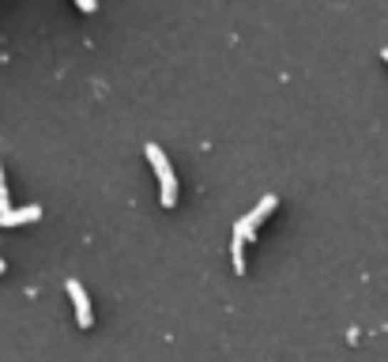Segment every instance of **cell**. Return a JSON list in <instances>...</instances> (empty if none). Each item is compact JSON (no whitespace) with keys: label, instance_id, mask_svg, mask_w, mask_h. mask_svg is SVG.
<instances>
[{"label":"cell","instance_id":"cell-1","mask_svg":"<svg viewBox=\"0 0 388 362\" xmlns=\"http://www.w3.org/2000/svg\"><path fill=\"white\" fill-rule=\"evenodd\" d=\"M143 151H147V159H151V166L158 170V181H163V208H173L178 204V178H173V170H170L166 151L158 144H147Z\"/></svg>","mask_w":388,"mask_h":362},{"label":"cell","instance_id":"cell-2","mask_svg":"<svg viewBox=\"0 0 388 362\" xmlns=\"http://www.w3.org/2000/svg\"><path fill=\"white\" fill-rule=\"evenodd\" d=\"M68 294H72V306H76V321H79V328H91L95 325V313H91V298H87V291L79 279H68Z\"/></svg>","mask_w":388,"mask_h":362},{"label":"cell","instance_id":"cell-3","mask_svg":"<svg viewBox=\"0 0 388 362\" xmlns=\"http://www.w3.org/2000/svg\"><path fill=\"white\" fill-rule=\"evenodd\" d=\"M42 219V208L38 204H26V208H8L4 216H0V226H19V223H34Z\"/></svg>","mask_w":388,"mask_h":362},{"label":"cell","instance_id":"cell-4","mask_svg":"<svg viewBox=\"0 0 388 362\" xmlns=\"http://www.w3.org/2000/svg\"><path fill=\"white\" fill-rule=\"evenodd\" d=\"M275 208H279V196H275V193H267V196H260V204H257V208H252L249 216H245V223L252 226V231H257V226H260L267 216H272Z\"/></svg>","mask_w":388,"mask_h":362},{"label":"cell","instance_id":"cell-5","mask_svg":"<svg viewBox=\"0 0 388 362\" xmlns=\"http://www.w3.org/2000/svg\"><path fill=\"white\" fill-rule=\"evenodd\" d=\"M230 261H234V272L242 276L245 272V238L242 234H230Z\"/></svg>","mask_w":388,"mask_h":362},{"label":"cell","instance_id":"cell-6","mask_svg":"<svg viewBox=\"0 0 388 362\" xmlns=\"http://www.w3.org/2000/svg\"><path fill=\"white\" fill-rule=\"evenodd\" d=\"M11 204H8V185H4V166H0V216H4Z\"/></svg>","mask_w":388,"mask_h":362},{"label":"cell","instance_id":"cell-7","mask_svg":"<svg viewBox=\"0 0 388 362\" xmlns=\"http://www.w3.org/2000/svg\"><path fill=\"white\" fill-rule=\"evenodd\" d=\"M8 272V264H4V257H0V276H4Z\"/></svg>","mask_w":388,"mask_h":362},{"label":"cell","instance_id":"cell-8","mask_svg":"<svg viewBox=\"0 0 388 362\" xmlns=\"http://www.w3.org/2000/svg\"><path fill=\"white\" fill-rule=\"evenodd\" d=\"M381 61H388V46H384V49H381Z\"/></svg>","mask_w":388,"mask_h":362}]
</instances>
